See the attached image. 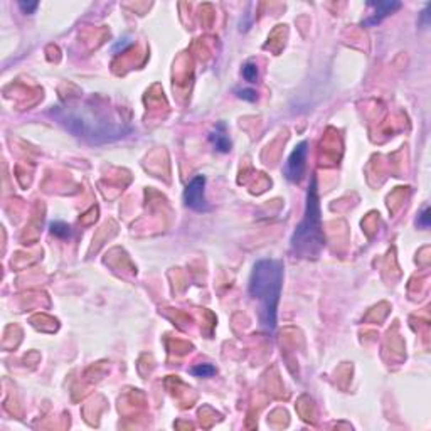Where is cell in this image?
<instances>
[{"label":"cell","mask_w":431,"mask_h":431,"mask_svg":"<svg viewBox=\"0 0 431 431\" xmlns=\"http://www.w3.org/2000/svg\"><path fill=\"white\" fill-rule=\"evenodd\" d=\"M51 115L69 133L91 142V144H107V142L120 140L131 131L130 126L111 122V120H108L105 115H101L100 111L88 107V105H78V107H72V105L68 103L64 107L57 105V107H53Z\"/></svg>","instance_id":"1"},{"label":"cell","mask_w":431,"mask_h":431,"mask_svg":"<svg viewBox=\"0 0 431 431\" xmlns=\"http://www.w3.org/2000/svg\"><path fill=\"white\" fill-rule=\"evenodd\" d=\"M283 287V266L276 259H259L248 283L251 298L259 302V325L268 335L275 334L278 303Z\"/></svg>","instance_id":"2"},{"label":"cell","mask_w":431,"mask_h":431,"mask_svg":"<svg viewBox=\"0 0 431 431\" xmlns=\"http://www.w3.org/2000/svg\"><path fill=\"white\" fill-rule=\"evenodd\" d=\"M325 246V236L322 229V214H320V200L317 191V179H312L308 192H306V207L302 222L295 228L291 236V251L300 258H319Z\"/></svg>","instance_id":"3"},{"label":"cell","mask_w":431,"mask_h":431,"mask_svg":"<svg viewBox=\"0 0 431 431\" xmlns=\"http://www.w3.org/2000/svg\"><path fill=\"white\" fill-rule=\"evenodd\" d=\"M184 202L189 209L196 213H206L209 211V204L206 199V177L204 175H196L187 184L184 191Z\"/></svg>","instance_id":"4"},{"label":"cell","mask_w":431,"mask_h":431,"mask_svg":"<svg viewBox=\"0 0 431 431\" xmlns=\"http://www.w3.org/2000/svg\"><path fill=\"white\" fill-rule=\"evenodd\" d=\"M306 155H308V144L300 142L293 152L290 153L287 163H285V177L290 182H300L306 167Z\"/></svg>","instance_id":"5"},{"label":"cell","mask_w":431,"mask_h":431,"mask_svg":"<svg viewBox=\"0 0 431 431\" xmlns=\"http://www.w3.org/2000/svg\"><path fill=\"white\" fill-rule=\"evenodd\" d=\"M371 7H374V14H371V17L369 19H366L362 22V25H369V27H372V25L379 24V22H382V19H386L388 16H391V14L394 12V10H397L401 7V2H371L369 3Z\"/></svg>","instance_id":"6"},{"label":"cell","mask_w":431,"mask_h":431,"mask_svg":"<svg viewBox=\"0 0 431 431\" xmlns=\"http://www.w3.org/2000/svg\"><path fill=\"white\" fill-rule=\"evenodd\" d=\"M209 140L217 152L228 153L229 150H231V138H229V135H228V126H226V123L221 122L216 125V128L211 131V135H209Z\"/></svg>","instance_id":"7"},{"label":"cell","mask_w":431,"mask_h":431,"mask_svg":"<svg viewBox=\"0 0 431 431\" xmlns=\"http://www.w3.org/2000/svg\"><path fill=\"white\" fill-rule=\"evenodd\" d=\"M49 228H51V233H53L54 236L61 237V239H66V237L71 236V228H69V224H66L63 221H53Z\"/></svg>","instance_id":"8"},{"label":"cell","mask_w":431,"mask_h":431,"mask_svg":"<svg viewBox=\"0 0 431 431\" xmlns=\"http://www.w3.org/2000/svg\"><path fill=\"white\" fill-rule=\"evenodd\" d=\"M191 372L196 376V377H213L216 374V367L211 366V364H197L191 369Z\"/></svg>","instance_id":"9"},{"label":"cell","mask_w":431,"mask_h":431,"mask_svg":"<svg viewBox=\"0 0 431 431\" xmlns=\"http://www.w3.org/2000/svg\"><path fill=\"white\" fill-rule=\"evenodd\" d=\"M258 66L254 63H246L243 66V78L246 79L248 83H256L258 81Z\"/></svg>","instance_id":"10"},{"label":"cell","mask_w":431,"mask_h":431,"mask_svg":"<svg viewBox=\"0 0 431 431\" xmlns=\"http://www.w3.org/2000/svg\"><path fill=\"white\" fill-rule=\"evenodd\" d=\"M430 221H431V216H430V207H425L421 211V214L418 216V226L423 229L430 228Z\"/></svg>","instance_id":"11"},{"label":"cell","mask_w":431,"mask_h":431,"mask_svg":"<svg viewBox=\"0 0 431 431\" xmlns=\"http://www.w3.org/2000/svg\"><path fill=\"white\" fill-rule=\"evenodd\" d=\"M131 44H133V41H131L130 37H123V39H120V41L116 42L115 46H113V53H115V54H120V51H122V53H123V51H125L126 47H130V46H131Z\"/></svg>","instance_id":"12"},{"label":"cell","mask_w":431,"mask_h":431,"mask_svg":"<svg viewBox=\"0 0 431 431\" xmlns=\"http://www.w3.org/2000/svg\"><path fill=\"white\" fill-rule=\"evenodd\" d=\"M237 96L241 100H246V101H256V91L254 90H239L237 91Z\"/></svg>","instance_id":"13"},{"label":"cell","mask_w":431,"mask_h":431,"mask_svg":"<svg viewBox=\"0 0 431 431\" xmlns=\"http://www.w3.org/2000/svg\"><path fill=\"white\" fill-rule=\"evenodd\" d=\"M19 7L22 9V12H24V14H34L36 9L39 7V3L37 2H24V0H20Z\"/></svg>","instance_id":"14"},{"label":"cell","mask_w":431,"mask_h":431,"mask_svg":"<svg viewBox=\"0 0 431 431\" xmlns=\"http://www.w3.org/2000/svg\"><path fill=\"white\" fill-rule=\"evenodd\" d=\"M428 17H430V5L425 9V12H423V17H421V22H423V25H425V27L430 24V22H428Z\"/></svg>","instance_id":"15"}]
</instances>
